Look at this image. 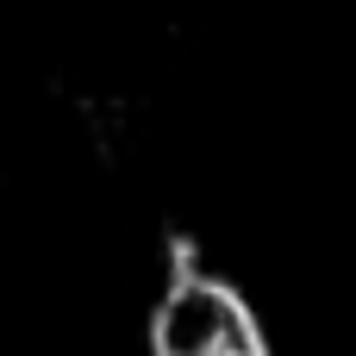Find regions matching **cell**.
I'll return each instance as SVG.
<instances>
[{
	"label": "cell",
	"instance_id": "1",
	"mask_svg": "<svg viewBox=\"0 0 356 356\" xmlns=\"http://www.w3.org/2000/svg\"><path fill=\"white\" fill-rule=\"evenodd\" d=\"M169 257V288L150 313V356H269L250 300L232 282L207 275L188 238H175Z\"/></svg>",
	"mask_w": 356,
	"mask_h": 356
}]
</instances>
